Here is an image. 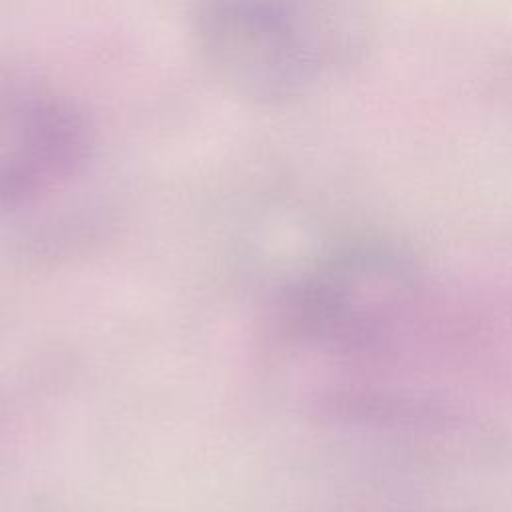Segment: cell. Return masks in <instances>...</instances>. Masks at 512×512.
<instances>
[{
    "instance_id": "cell-1",
    "label": "cell",
    "mask_w": 512,
    "mask_h": 512,
    "mask_svg": "<svg viewBox=\"0 0 512 512\" xmlns=\"http://www.w3.org/2000/svg\"><path fill=\"white\" fill-rule=\"evenodd\" d=\"M434 302L436 286L394 246H336L274 294L266 366L308 406L342 416L374 392L380 370L426 358Z\"/></svg>"
},
{
    "instance_id": "cell-2",
    "label": "cell",
    "mask_w": 512,
    "mask_h": 512,
    "mask_svg": "<svg viewBox=\"0 0 512 512\" xmlns=\"http://www.w3.org/2000/svg\"><path fill=\"white\" fill-rule=\"evenodd\" d=\"M188 32L210 78L258 106L312 94L348 72L368 48L366 16L334 2H198Z\"/></svg>"
},
{
    "instance_id": "cell-3",
    "label": "cell",
    "mask_w": 512,
    "mask_h": 512,
    "mask_svg": "<svg viewBox=\"0 0 512 512\" xmlns=\"http://www.w3.org/2000/svg\"><path fill=\"white\" fill-rule=\"evenodd\" d=\"M92 150V120L64 84L34 68L0 64V214L66 188Z\"/></svg>"
},
{
    "instance_id": "cell-4",
    "label": "cell",
    "mask_w": 512,
    "mask_h": 512,
    "mask_svg": "<svg viewBox=\"0 0 512 512\" xmlns=\"http://www.w3.org/2000/svg\"><path fill=\"white\" fill-rule=\"evenodd\" d=\"M442 362L512 386V284L446 298Z\"/></svg>"
},
{
    "instance_id": "cell-5",
    "label": "cell",
    "mask_w": 512,
    "mask_h": 512,
    "mask_svg": "<svg viewBox=\"0 0 512 512\" xmlns=\"http://www.w3.org/2000/svg\"><path fill=\"white\" fill-rule=\"evenodd\" d=\"M500 80H502V82H500L498 92H500V96H502V102H504V108H506L508 116L512 118V60H510L508 66L504 68V74H502Z\"/></svg>"
}]
</instances>
